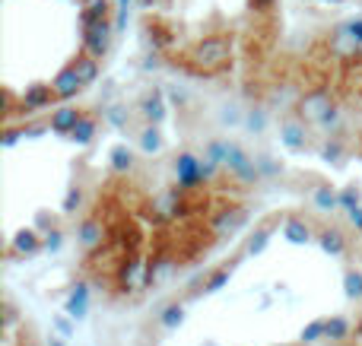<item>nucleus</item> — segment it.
Returning <instances> with one entry per match:
<instances>
[{
  "mask_svg": "<svg viewBox=\"0 0 362 346\" xmlns=\"http://www.w3.org/2000/svg\"><path fill=\"white\" fill-rule=\"evenodd\" d=\"M115 38V0H4L6 118L74 99Z\"/></svg>",
  "mask_w": 362,
  "mask_h": 346,
  "instance_id": "f257e3e1",
  "label": "nucleus"
},
{
  "mask_svg": "<svg viewBox=\"0 0 362 346\" xmlns=\"http://www.w3.org/2000/svg\"><path fill=\"white\" fill-rule=\"evenodd\" d=\"M146 32L172 67L219 80L270 57L280 0H140Z\"/></svg>",
  "mask_w": 362,
  "mask_h": 346,
  "instance_id": "f03ea898",
  "label": "nucleus"
}]
</instances>
